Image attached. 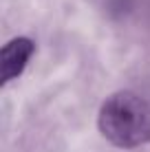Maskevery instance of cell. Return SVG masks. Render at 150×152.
<instances>
[{"instance_id": "1", "label": "cell", "mask_w": 150, "mask_h": 152, "mask_svg": "<svg viewBox=\"0 0 150 152\" xmlns=\"http://www.w3.org/2000/svg\"><path fill=\"white\" fill-rule=\"evenodd\" d=\"M97 126L117 148H139L150 143V104L130 91L115 93L102 104Z\"/></svg>"}, {"instance_id": "2", "label": "cell", "mask_w": 150, "mask_h": 152, "mask_svg": "<svg viewBox=\"0 0 150 152\" xmlns=\"http://www.w3.org/2000/svg\"><path fill=\"white\" fill-rule=\"evenodd\" d=\"M35 44L29 38H13L2 46L0 53V82L9 84L18 75H22V71L27 69L29 57L33 55Z\"/></svg>"}]
</instances>
